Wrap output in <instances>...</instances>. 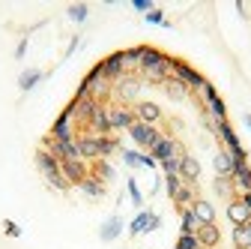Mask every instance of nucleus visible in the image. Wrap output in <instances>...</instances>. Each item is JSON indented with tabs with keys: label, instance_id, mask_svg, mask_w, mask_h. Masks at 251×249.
I'll use <instances>...</instances> for the list:
<instances>
[{
	"label": "nucleus",
	"instance_id": "nucleus-1",
	"mask_svg": "<svg viewBox=\"0 0 251 249\" xmlns=\"http://www.w3.org/2000/svg\"><path fill=\"white\" fill-rule=\"evenodd\" d=\"M138 48H141V75L150 84H165L174 75L171 57L159 48H152V45H138Z\"/></svg>",
	"mask_w": 251,
	"mask_h": 249
},
{
	"label": "nucleus",
	"instance_id": "nucleus-2",
	"mask_svg": "<svg viewBox=\"0 0 251 249\" xmlns=\"http://www.w3.org/2000/svg\"><path fill=\"white\" fill-rule=\"evenodd\" d=\"M36 165H39V171L45 174V180L54 186V189H60V192H66L69 189V180L63 177V168H60V162L51 156V153L42 147V150H36Z\"/></svg>",
	"mask_w": 251,
	"mask_h": 249
},
{
	"label": "nucleus",
	"instance_id": "nucleus-3",
	"mask_svg": "<svg viewBox=\"0 0 251 249\" xmlns=\"http://www.w3.org/2000/svg\"><path fill=\"white\" fill-rule=\"evenodd\" d=\"M129 135H132L135 144H141V147H147V150H152L155 144L165 138V132H162L159 126H150V123H141V120H135L132 126H129Z\"/></svg>",
	"mask_w": 251,
	"mask_h": 249
},
{
	"label": "nucleus",
	"instance_id": "nucleus-4",
	"mask_svg": "<svg viewBox=\"0 0 251 249\" xmlns=\"http://www.w3.org/2000/svg\"><path fill=\"white\" fill-rule=\"evenodd\" d=\"M141 78L138 75H123L117 84H114V93H117V99H120V105H135L138 102V96H141Z\"/></svg>",
	"mask_w": 251,
	"mask_h": 249
},
{
	"label": "nucleus",
	"instance_id": "nucleus-5",
	"mask_svg": "<svg viewBox=\"0 0 251 249\" xmlns=\"http://www.w3.org/2000/svg\"><path fill=\"white\" fill-rule=\"evenodd\" d=\"M171 66H174V78H179L188 90H203V84H206V78L198 72V69H192L185 63V60H176V57H171Z\"/></svg>",
	"mask_w": 251,
	"mask_h": 249
},
{
	"label": "nucleus",
	"instance_id": "nucleus-6",
	"mask_svg": "<svg viewBox=\"0 0 251 249\" xmlns=\"http://www.w3.org/2000/svg\"><path fill=\"white\" fill-rule=\"evenodd\" d=\"M105 111H108V126H111V132L129 129L132 123L138 120L135 117V108H129V105H105Z\"/></svg>",
	"mask_w": 251,
	"mask_h": 249
},
{
	"label": "nucleus",
	"instance_id": "nucleus-7",
	"mask_svg": "<svg viewBox=\"0 0 251 249\" xmlns=\"http://www.w3.org/2000/svg\"><path fill=\"white\" fill-rule=\"evenodd\" d=\"M45 150L51 153L57 162L81 159V153H78V144H75V141H57V138H48V141H45Z\"/></svg>",
	"mask_w": 251,
	"mask_h": 249
},
{
	"label": "nucleus",
	"instance_id": "nucleus-8",
	"mask_svg": "<svg viewBox=\"0 0 251 249\" xmlns=\"http://www.w3.org/2000/svg\"><path fill=\"white\" fill-rule=\"evenodd\" d=\"M60 168H63V177L69 180V186H81L90 177V165L84 159H66V162H60Z\"/></svg>",
	"mask_w": 251,
	"mask_h": 249
},
{
	"label": "nucleus",
	"instance_id": "nucleus-9",
	"mask_svg": "<svg viewBox=\"0 0 251 249\" xmlns=\"http://www.w3.org/2000/svg\"><path fill=\"white\" fill-rule=\"evenodd\" d=\"M150 156H152L155 162H165V159H171V156H185V150H182V144H179V141H174V138H168V135H165L159 144L150 150Z\"/></svg>",
	"mask_w": 251,
	"mask_h": 249
},
{
	"label": "nucleus",
	"instance_id": "nucleus-10",
	"mask_svg": "<svg viewBox=\"0 0 251 249\" xmlns=\"http://www.w3.org/2000/svg\"><path fill=\"white\" fill-rule=\"evenodd\" d=\"M75 144H78V153H81L84 162H96V159H99V135L81 132V135L75 138Z\"/></svg>",
	"mask_w": 251,
	"mask_h": 249
},
{
	"label": "nucleus",
	"instance_id": "nucleus-11",
	"mask_svg": "<svg viewBox=\"0 0 251 249\" xmlns=\"http://www.w3.org/2000/svg\"><path fill=\"white\" fill-rule=\"evenodd\" d=\"M99 63H102V78H105V81L117 84V81L123 78V51L108 54L105 60H99Z\"/></svg>",
	"mask_w": 251,
	"mask_h": 249
},
{
	"label": "nucleus",
	"instance_id": "nucleus-12",
	"mask_svg": "<svg viewBox=\"0 0 251 249\" xmlns=\"http://www.w3.org/2000/svg\"><path fill=\"white\" fill-rule=\"evenodd\" d=\"M72 126H75L72 117L60 111V117L54 120V126H51V138H57V141H75V129Z\"/></svg>",
	"mask_w": 251,
	"mask_h": 249
},
{
	"label": "nucleus",
	"instance_id": "nucleus-13",
	"mask_svg": "<svg viewBox=\"0 0 251 249\" xmlns=\"http://www.w3.org/2000/svg\"><path fill=\"white\" fill-rule=\"evenodd\" d=\"M203 96H206V102H209V111H212V117L215 120H227V108H225V102H222V96H218V93H215V87L206 81L203 84Z\"/></svg>",
	"mask_w": 251,
	"mask_h": 249
},
{
	"label": "nucleus",
	"instance_id": "nucleus-14",
	"mask_svg": "<svg viewBox=\"0 0 251 249\" xmlns=\"http://www.w3.org/2000/svg\"><path fill=\"white\" fill-rule=\"evenodd\" d=\"M179 177H182V183H198L201 180V162L195 159V156H179Z\"/></svg>",
	"mask_w": 251,
	"mask_h": 249
},
{
	"label": "nucleus",
	"instance_id": "nucleus-15",
	"mask_svg": "<svg viewBox=\"0 0 251 249\" xmlns=\"http://www.w3.org/2000/svg\"><path fill=\"white\" fill-rule=\"evenodd\" d=\"M135 117L141 123H150V126H155V123L162 120V108L155 102H135Z\"/></svg>",
	"mask_w": 251,
	"mask_h": 249
},
{
	"label": "nucleus",
	"instance_id": "nucleus-16",
	"mask_svg": "<svg viewBox=\"0 0 251 249\" xmlns=\"http://www.w3.org/2000/svg\"><path fill=\"white\" fill-rule=\"evenodd\" d=\"M195 237H198L201 249H215V246H218V240H222V231H218V225L212 222V225H201Z\"/></svg>",
	"mask_w": 251,
	"mask_h": 249
},
{
	"label": "nucleus",
	"instance_id": "nucleus-17",
	"mask_svg": "<svg viewBox=\"0 0 251 249\" xmlns=\"http://www.w3.org/2000/svg\"><path fill=\"white\" fill-rule=\"evenodd\" d=\"M87 129H90L93 135H99V138H102V135H114L111 126H108V111H105V105L96 108V114L90 117V126H87Z\"/></svg>",
	"mask_w": 251,
	"mask_h": 249
},
{
	"label": "nucleus",
	"instance_id": "nucleus-18",
	"mask_svg": "<svg viewBox=\"0 0 251 249\" xmlns=\"http://www.w3.org/2000/svg\"><path fill=\"white\" fill-rule=\"evenodd\" d=\"M227 219H230L233 225H245V222L251 219V210H248L239 198H230V201H227Z\"/></svg>",
	"mask_w": 251,
	"mask_h": 249
},
{
	"label": "nucleus",
	"instance_id": "nucleus-19",
	"mask_svg": "<svg viewBox=\"0 0 251 249\" xmlns=\"http://www.w3.org/2000/svg\"><path fill=\"white\" fill-rule=\"evenodd\" d=\"M215 135L227 144V150H239V147H242L239 138H236V132H233V126H230L227 120H215Z\"/></svg>",
	"mask_w": 251,
	"mask_h": 249
},
{
	"label": "nucleus",
	"instance_id": "nucleus-20",
	"mask_svg": "<svg viewBox=\"0 0 251 249\" xmlns=\"http://www.w3.org/2000/svg\"><path fill=\"white\" fill-rule=\"evenodd\" d=\"M141 72V48H123V75Z\"/></svg>",
	"mask_w": 251,
	"mask_h": 249
},
{
	"label": "nucleus",
	"instance_id": "nucleus-21",
	"mask_svg": "<svg viewBox=\"0 0 251 249\" xmlns=\"http://www.w3.org/2000/svg\"><path fill=\"white\" fill-rule=\"evenodd\" d=\"M192 210H195V216L201 219V225H212V222H215V207H212V201H206V198H195Z\"/></svg>",
	"mask_w": 251,
	"mask_h": 249
},
{
	"label": "nucleus",
	"instance_id": "nucleus-22",
	"mask_svg": "<svg viewBox=\"0 0 251 249\" xmlns=\"http://www.w3.org/2000/svg\"><path fill=\"white\" fill-rule=\"evenodd\" d=\"M233 186H239L242 192H251V165L242 162V165H233Z\"/></svg>",
	"mask_w": 251,
	"mask_h": 249
},
{
	"label": "nucleus",
	"instance_id": "nucleus-23",
	"mask_svg": "<svg viewBox=\"0 0 251 249\" xmlns=\"http://www.w3.org/2000/svg\"><path fill=\"white\" fill-rule=\"evenodd\" d=\"M179 234H198V228H201V219L195 216V210L192 207H185V210H179Z\"/></svg>",
	"mask_w": 251,
	"mask_h": 249
},
{
	"label": "nucleus",
	"instance_id": "nucleus-24",
	"mask_svg": "<svg viewBox=\"0 0 251 249\" xmlns=\"http://www.w3.org/2000/svg\"><path fill=\"white\" fill-rule=\"evenodd\" d=\"M120 234H123V219H120V216H111V219H105V225L99 228V237H102L105 243L117 240Z\"/></svg>",
	"mask_w": 251,
	"mask_h": 249
},
{
	"label": "nucleus",
	"instance_id": "nucleus-25",
	"mask_svg": "<svg viewBox=\"0 0 251 249\" xmlns=\"http://www.w3.org/2000/svg\"><path fill=\"white\" fill-rule=\"evenodd\" d=\"M215 171H218V177H230L233 174V156H230V150H218L215 153Z\"/></svg>",
	"mask_w": 251,
	"mask_h": 249
},
{
	"label": "nucleus",
	"instance_id": "nucleus-26",
	"mask_svg": "<svg viewBox=\"0 0 251 249\" xmlns=\"http://www.w3.org/2000/svg\"><path fill=\"white\" fill-rule=\"evenodd\" d=\"M165 90H168V96H171L174 102H182V99L188 96V87H185V84H182L179 78H174V75H171V78L165 81Z\"/></svg>",
	"mask_w": 251,
	"mask_h": 249
},
{
	"label": "nucleus",
	"instance_id": "nucleus-27",
	"mask_svg": "<svg viewBox=\"0 0 251 249\" xmlns=\"http://www.w3.org/2000/svg\"><path fill=\"white\" fill-rule=\"evenodd\" d=\"M90 177H96V180L108 183V180L114 177V168H111V162H108V159H96V162H93V168H90Z\"/></svg>",
	"mask_w": 251,
	"mask_h": 249
},
{
	"label": "nucleus",
	"instance_id": "nucleus-28",
	"mask_svg": "<svg viewBox=\"0 0 251 249\" xmlns=\"http://www.w3.org/2000/svg\"><path fill=\"white\" fill-rule=\"evenodd\" d=\"M39 81H42V72H39V69H27V72H21L18 87H21V93H30V90H33Z\"/></svg>",
	"mask_w": 251,
	"mask_h": 249
},
{
	"label": "nucleus",
	"instance_id": "nucleus-29",
	"mask_svg": "<svg viewBox=\"0 0 251 249\" xmlns=\"http://www.w3.org/2000/svg\"><path fill=\"white\" fill-rule=\"evenodd\" d=\"M195 198H198V195H195V183H182V189L176 192V198H174V201H176V207H179V210H185L188 204H195Z\"/></svg>",
	"mask_w": 251,
	"mask_h": 249
},
{
	"label": "nucleus",
	"instance_id": "nucleus-30",
	"mask_svg": "<svg viewBox=\"0 0 251 249\" xmlns=\"http://www.w3.org/2000/svg\"><path fill=\"white\" fill-rule=\"evenodd\" d=\"M114 153H120V141L114 135H102L99 138V159H108Z\"/></svg>",
	"mask_w": 251,
	"mask_h": 249
},
{
	"label": "nucleus",
	"instance_id": "nucleus-31",
	"mask_svg": "<svg viewBox=\"0 0 251 249\" xmlns=\"http://www.w3.org/2000/svg\"><path fill=\"white\" fill-rule=\"evenodd\" d=\"M81 192L90 195V198H102V195H105V183L96 180V177H87V180L81 183Z\"/></svg>",
	"mask_w": 251,
	"mask_h": 249
},
{
	"label": "nucleus",
	"instance_id": "nucleus-32",
	"mask_svg": "<svg viewBox=\"0 0 251 249\" xmlns=\"http://www.w3.org/2000/svg\"><path fill=\"white\" fill-rule=\"evenodd\" d=\"M150 210H141L135 219H132V225H129V234H147V225H150Z\"/></svg>",
	"mask_w": 251,
	"mask_h": 249
},
{
	"label": "nucleus",
	"instance_id": "nucleus-33",
	"mask_svg": "<svg viewBox=\"0 0 251 249\" xmlns=\"http://www.w3.org/2000/svg\"><path fill=\"white\" fill-rule=\"evenodd\" d=\"M233 243L236 249H251V231L245 225H233Z\"/></svg>",
	"mask_w": 251,
	"mask_h": 249
},
{
	"label": "nucleus",
	"instance_id": "nucleus-34",
	"mask_svg": "<svg viewBox=\"0 0 251 249\" xmlns=\"http://www.w3.org/2000/svg\"><path fill=\"white\" fill-rule=\"evenodd\" d=\"M165 189H168L171 198H176V192L182 189V177L179 174H165Z\"/></svg>",
	"mask_w": 251,
	"mask_h": 249
},
{
	"label": "nucleus",
	"instance_id": "nucleus-35",
	"mask_svg": "<svg viewBox=\"0 0 251 249\" xmlns=\"http://www.w3.org/2000/svg\"><path fill=\"white\" fill-rule=\"evenodd\" d=\"M215 189H218V195L233 198V177H218L215 180Z\"/></svg>",
	"mask_w": 251,
	"mask_h": 249
},
{
	"label": "nucleus",
	"instance_id": "nucleus-36",
	"mask_svg": "<svg viewBox=\"0 0 251 249\" xmlns=\"http://www.w3.org/2000/svg\"><path fill=\"white\" fill-rule=\"evenodd\" d=\"M87 15H90V6L87 3H72L69 6V18L72 21H87Z\"/></svg>",
	"mask_w": 251,
	"mask_h": 249
},
{
	"label": "nucleus",
	"instance_id": "nucleus-37",
	"mask_svg": "<svg viewBox=\"0 0 251 249\" xmlns=\"http://www.w3.org/2000/svg\"><path fill=\"white\" fill-rule=\"evenodd\" d=\"M176 249H201V243H198V237H195V234H179Z\"/></svg>",
	"mask_w": 251,
	"mask_h": 249
},
{
	"label": "nucleus",
	"instance_id": "nucleus-38",
	"mask_svg": "<svg viewBox=\"0 0 251 249\" xmlns=\"http://www.w3.org/2000/svg\"><path fill=\"white\" fill-rule=\"evenodd\" d=\"M159 165H162L165 174H179V156H171V159H165V162H159Z\"/></svg>",
	"mask_w": 251,
	"mask_h": 249
},
{
	"label": "nucleus",
	"instance_id": "nucleus-39",
	"mask_svg": "<svg viewBox=\"0 0 251 249\" xmlns=\"http://www.w3.org/2000/svg\"><path fill=\"white\" fill-rule=\"evenodd\" d=\"M129 198H132V204H138V207H141V201H144V195H141V189H138L135 180H129Z\"/></svg>",
	"mask_w": 251,
	"mask_h": 249
},
{
	"label": "nucleus",
	"instance_id": "nucleus-40",
	"mask_svg": "<svg viewBox=\"0 0 251 249\" xmlns=\"http://www.w3.org/2000/svg\"><path fill=\"white\" fill-rule=\"evenodd\" d=\"M120 153H123V159L129 165H141V153H135V150H120Z\"/></svg>",
	"mask_w": 251,
	"mask_h": 249
},
{
	"label": "nucleus",
	"instance_id": "nucleus-41",
	"mask_svg": "<svg viewBox=\"0 0 251 249\" xmlns=\"http://www.w3.org/2000/svg\"><path fill=\"white\" fill-rule=\"evenodd\" d=\"M132 9H138V12H152V0H132Z\"/></svg>",
	"mask_w": 251,
	"mask_h": 249
},
{
	"label": "nucleus",
	"instance_id": "nucleus-42",
	"mask_svg": "<svg viewBox=\"0 0 251 249\" xmlns=\"http://www.w3.org/2000/svg\"><path fill=\"white\" fill-rule=\"evenodd\" d=\"M147 21H150V24H168V21H165V15H162V9L147 12Z\"/></svg>",
	"mask_w": 251,
	"mask_h": 249
},
{
	"label": "nucleus",
	"instance_id": "nucleus-43",
	"mask_svg": "<svg viewBox=\"0 0 251 249\" xmlns=\"http://www.w3.org/2000/svg\"><path fill=\"white\" fill-rule=\"evenodd\" d=\"M3 225H6V234H9V237H18V234H21V228H18L15 222H9V219H6Z\"/></svg>",
	"mask_w": 251,
	"mask_h": 249
},
{
	"label": "nucleus",
	"instance_id": "nucleus-44",
	"mask_svg": "<svg viewBox=\"0 0 251 249\" xmlns=\"http://www.w3.org/2000/svg\"><path fill=\"white\" fill-rule=\"evenodd\" d=\"M159 225H162V219H159V216L152 213V216H150V225H147V234H150V231H155V228H159Z\"/></svg>",
	"mask_w": 251,
	"mask_h": 249
},
{
	"label": "nucleus",
	"instance_id": "nucleus-45",
	"mask_svg": "<svg viewBox=\"0 0 251 249\" xmlns=\"http://www.w3.org/2000/svg\"><path fill=\"white\" fill-rule=\"evenodd\" d=\"M141 165H147V168H155V159L150 156V153H141Z\"/></svg>",
	"mask_w": 251,
	"mask_h": 249
},
{
	"label": "nucleus",
	"instance_id": "nucleus-46",
	"mask_svg": "<svg viewBox=\"0 0 251 249\" xmlns=\"http://www.w3.org/2000/svg\"><path fill=\"white\" fill-rule=\"evenodd\" d=\"M24 54H27V39H21L18 48H15V57H24Z\"/></svg>",
	"mask_w": 251,
	"mask_h": 249
},
{
	"label": "nucleus",
	"instance_id": "nucleus-47",
	"mask_svg": "<svg viewBox=\"0 0 251 249\" xmlns=\"http://www.w3.org/2000/svg\"><path fill=\"white\" fill-rule=\"evenodd\" d=\"M239 201H242V204H245V207L251 210V192H242V198H239Z\"/></svg>",
	"mask_w": 251,
	"mask_h": 249
},
{
	"label": "nucleus",
	"instance_id": "nucleus-48",
	"mask_svg": "<svg viewBox=\"0 0 251 249\" xmlns=\"http://www.w3.org/2000/svg\"><path fill=\"white\" fill-rule=\"evenodd\" d=\"M78 42H81V39H78V36H75V39H72V42H69V51H66V57H69V54H72V51H75V48H78Z\"/></svg>",
	"mask_w": 251,
	"mask_h": 249
},
{
	"label": "nucleus",
	"instance_id": "nucleus-49",
	"mask_svg": "<svg viewBox=\"0 0 251 249\" xmlns=\"http://www.w3.org/2000/svg\"><path fill=\"white\" fill-rule=\"evenodd\" d=\"M245 126H248V129H251V114H245Z\"/></svg>",
	"mask_w": 251,
	"mask_h": 249
},
{
	"label": "nucleus",
	"instance_id": "nucleus-50",
	"mask_svg": "<svg viewBox=\"0 0 251 249\" xmlns=\"http://www.w3.org/2000/svg\"><path fill=\"white\" fill-rule=\"evenodd\" d=\"M245 228H248V231H251V219H248V222H245Z\"/></svg>",
	"mask_w": 251,
	"mask_h": 249
},
{
	"label": "nucleus",
	"instance_id": "nucleus-51",
	"mask_svg": "<svg viewBox=\"0 0 251 249\" xmlns=\"http://www.w3.org/2000/svg\"><path fill=\"white\" fill-rule=\"evenodd\" d=\"M233 249H236V246H233Z\"/></svg>",
	"mask_w": 251,
	"mask_h": 249
}]
</instances>
